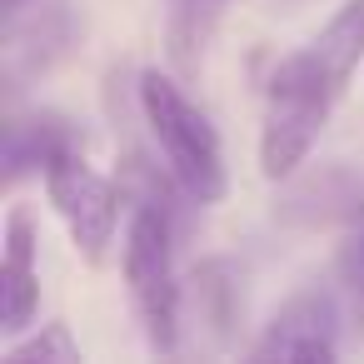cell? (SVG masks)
Returning <instances> with one entry per match:
<instances>
[{"label":"cell","mask_w":364,"mask_h":364,"mask_svg":"<svg viewBox=\"0 0 364 364\" xmlns=\"http://www.w3.org/2000/svg\"><path fill=\"white\" fill-rule=\"evenodd\" d=\"M359 60H364V0H344L309 46H299L294 55H284L274 65V75L264 85V125H259L264 180H284L309 160V150H314L329 110L349 90Z\"/></svg>","instance_id":"6da1fadb"},{"label":"cell","mask_w":364,"mask_h":364,"mask_svg":"<svg viewBox=\"0 0 364 364\" xmlns=\"http://www.w3.org/2000/svg\"><path fill=\"white\" fill-rule=\"evenodd\" d=\"M140 110H145V125H150V135H155L175 185L195 205L225 200V190H230L225 150H220V130L210 125V115L165 70H145L140 75Z\"/></svg>","instance_id":"7a4b0ae2"},{"label":"cell","mask_w":364,"mask_h":364,"mask_svg":"<svg viewBox=\"0 0 364 364\" xmlns=\"http://www.w3.org/2000/svg\"><path fill=\"white\" fill-rule=\"evenodd\" d=\"M125 284L150 349L175 354L180 344V269H175V220L160 200H140L125 225Z\"/></svg>","instance_id":"3957f363"},{"label":"cell","mask_w":364,"mask_h":364,"mask_svg":"<svg viewBox=\"0 0 364 364\" xmlns=\"http://www.w3.org/2000/svg\"><path fill=\"white\" fill-rule=\"evenodd\" d=\"M46 195H50L55 215L65 220L75 250L90 264H100L105 250L115 245V230H120V185L105 180L85 160V150H70V155L46 165Z\"/></svg>","instance_id":"277c9868"},{"label":"cell","mask_w":364,"mask_h":364,"mask_svg":"<svg viewBox=\"0 0 364 364\" xmlns=\"http://www.w3.org/2000/svg\"><path fill=\"white\" fill-rule=\"evenodd\" d=\"M274 220L289 230H344L364 225V165L354 160H324V165H299L294 175L279 180L274 195Z\"/></svg>","instance_id":"5b68a950"},{"label":"cell","mask_w":364,"mask_h":364,"mask_svg":"<svg viewBox=\"0 0 364 364\" xmlns=\"http://www.w3.org/2000/svg\"><path fill=\"white\" fill-rule=\"evenodd\" d=\"M339 354V304L329 289H299L274 309L250 359H334Z\"/></svg>","instance_id":"8992f818"},{"label":"cell","mask_w":364,"mask_h":364,"mask_svg":"<svg viewBox=\"0 0 364 364\" xmlns=\"http://www.w3.org/2000/svg\"><path fill=\"white\" fill-rule=\"evenodd\" d=\"M41 309V269H36V220L31 210H11L6 220V259H0V329L21 339Z\"/></svg>","instance_id":"52a82bcc"},{"label":"cell","mask_w":364,"mask_h":364,"mask_svg":"<svg viewBox=\"0 0 364 364\" xmlns=\"http://www.w3.org/2000/svg\"><path fill=\"white\" fill-rule=\"evenodd\" d=\"M80 26L70 16V0H50L36 16H11V41H6V65L11 80L21 75H46L55 60H65V50L75 46Z\"/></svg>","instance_id":"ba28073f"},{"label":"cell","mask_w":364,"mask_h":364,"mask_svg":"<svg viewBox=\"0 0 364 364\" xmlns=\"http://www.w3.org/2000/svg\"><path fill=\"white\" fill-rule=\"evenodd\" d=\"M85 150V130H75V120L55 115V110H36V115H16L6 125V180L21 185L31 170L46 175L50 160Z\"/></svg>","instance_id":"9c48e42d"},{"label":"cell","mask_w":364,"mask_h":364,"mask_svg":"<svg viewBox=\"0 0 364 364\" xmlns=\"http://www.w3.org/2000/svg\"><path fill=\"white\" fill-rule=\"evenodd\" d=\"M190 299H195L200 324L215 334V344H230L235 339V324L245 314V294H240L235 264L230 259H200L195 274H190Z\"/></svg>","instance_id":"30bf717a"},{"label":"cell","mask_w":364,"mask_h":364,"mask_svg":"<svg viewBox=\"0 0 364 364\" xmlns=\"http://www.w3.org/2000/svg\"><path fill=\"white\" fill-rule=\"evenodd\" d=\"M0 359H6V364H80V344L70 339V324L50 319L31 339H11Z\"/></svg>","instance_id":"8fae6325"},{"label":"cell","mask_w":364,"mask_h":364,"mask_svg":"<svg viewBox=\"0 0 364 364\" xmlns=\"http://www.w3.org/2000/svg\"><path fill=\"white\" fill-rule=\"evenodd\" d=\"M339 264H344L349 284H354V289H364V230H359V235L344 245V259H339Z\"/></svg>","instance_id":"7c38bea8"},{"label":"cell","mask_w":364,"mask_h":364,"mask_svg":"<svg viewBox=\"0 0 364 364\" xmlns=\"http://www.w3.org/2000/svg\"><path fill=\"white\" fill-rule=\"evenodd\" d=\"M6 6H11V11H26V0H6Z\"/></svg>","instance_id":"4fadbf2b"},{"label":"cell","mask_w":364,"mask_h":364,"mask_svg":"<svg viewBox=\"0 0 364 364\" xmlns=\"http://www.w3.org/2000/svg\"><path fill=\"white\" fill-rule=\"evenodd\" d=\"M205 6H230V0H205Z\"/></svg>","instance_id":"5bb4252c"}]
</instances>
